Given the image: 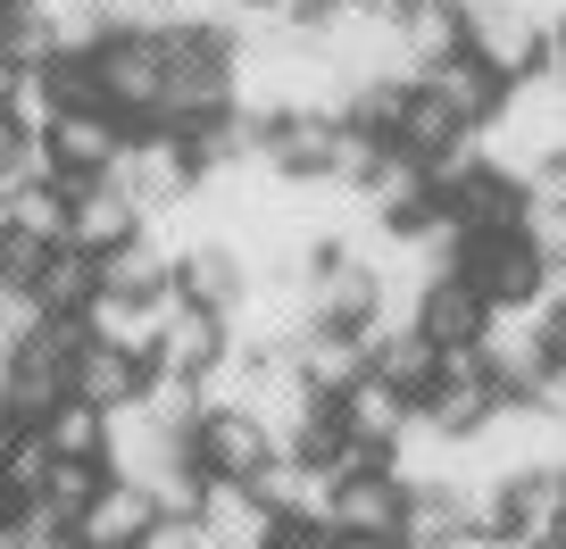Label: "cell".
I'll return each mask as SVG.
<instances>
[{"label":"cell","instance_id":"cell-1","mask_svg":"<svg viewBox=\"0 0 566 549\" xmlns=\"http://www.w3.org/2000/svg\"><path fill=\"white\" fill-rule=\"evenodd\" d=\"M233 108V25H167V125Z\"/></svg>","mask_w":566,"mask_h":549},{"label":"cell","instance_id":"cell-2","mask_svg":"<svg viewBox=\"0 0 566 549\" xmlns=\"http://www.w3.org/2000/svg\"><path fill=\"white\" fill-rule=\"evenodd\" d=\"M450 266H459L492 308H516V300H542L549 292V258L525 233V217H516V225H459V258Z\"/></svg>","mask_w":566,"mask_h":549},{"label":"cell","instance_id":"cell-3","mask_svg":"<svg viewBox=\"0 0 566 549\" xmlns=\"http://www.w3.org/2000/svg\"><path fill=\"white\" fill-rule=\"evenodd\" d=\"M459 9H467V51H475L500 84H525V75H542L549 59H558L549 18L525 9V0H459Z\"/></svg>","mask_w":566,"mask_h":549},{"label":"cell","instance_id":"cell-4","mask_svg":"<svg viewBox=\"0 0 566 549\" xmlns=\"http://www.w3.org/2000/svg\"><path fill=\"white\" fill-rule=\"evenodd\" d=\"M475 358L483 374L500 383V400H533L542 391V374L558 367V350H549V308L542 300H516V308H492L475 334Z\"/></svg>","mask_w":566,"mask_h":549},{"label":"cell","instance_id":"cell-5","mask_svg":"<svg viewBox=\"0 0 566 549\" xmlns=\"http://www.w3.org/2000/svg\"><path fill=\"white\" fill-rule=\"evenodd\" d=\"M101 101L117 108L125 125H167V34H142V25H117L101 42Z\"/></svg>","mask_w":566,"mask_h":549},{"label":"cell","instance_id":"cell-6","mask_svg":"<svg viewBox=\"0 0 566 549\" xmlns=\"http://www.w3.org/2000/svg\"><path fill=\"white\" fill-rule=\"evenodd\" d=\"M108 176H117V183H125V192H134L150 217L200 192V167H192V150H184V134H176V125H142L134 142H125V159L108 167Z\"/></svg>","mask_w":566,"mask_h":549},{"label":"cell","instance_id":"cell-7","mask_svg":"<svg viewBox=\"0 0 566 549\" xmlns=\"http://www.w3.org/2000/svg\"><path fill=\"white\" fill-rule=\"evenodd\" d=\"M308 317L317 325H375L384 317V275L350 242H325L308 258Z\"/></svg>","mask_w":566,"mask_h":549},{"label":"cell","instance_id":"cell-8","mask_svg":"<svg viewBox=\"0 0 566 549\" xmlns=\"http://www.w3.org/2000/svg\"><path fill=\"white\" fill-rule=\"evenodd\" d=\"M42 142H51V183H92V176H108V167L125 159L134 125H125L117 108H59Z\"/></svg>","mask_w":566,"mask_h":549},{"label":"cell","instance_id":"cell-9","mask_svg":"<svg viewBox=\"0 0 566 549\" xmlns=\"http://www.w3.org/2000/svg\"><path fill=\"white\" fill-rule=\"evenodd\" d=\"M226 358H233L226 317H217V308H200V300H184V292H167V300H159V350H150V367H159V374H192V383H209Z\"/></svg>","mask_w":566,"mask_h":549},{"label":"cell","instance_id":"cell-10","mask_svg":"<svg viewBox=\"0 0 566 549\" xmlns=\"http://www.w3.org/2000/svg\"><path fill=\"white\" fill-rule=\"evenodd\" d=\"M192 458L209 466V475H226V483H250L266 458H275V433H266L250 408L209 400V408H200V425H192Z\"/></svg>","mask_w":566,"mask_h":549},{"label":"cell","instance_id":"cell-11","mask_svg":"<svg viewBox=\"0 0 566 549\" xmlns=\"http://www.w3.org/2000/svg\"><path fill=\"white\" fill-rule=\"evenodd\" d=\"M292 367H301L308 391L342 400L350 383H367V374H375V325H301V341H292Z\"/></svg>","mask_w":566,"mask_h":549},{"label":"cell","instance_id":"cell-12","mask_svg":"<svg viewBox=\"0 0 566 549\" xmlns=\"http://www.w3.org/2000/svg\"><path fill=\"white\" fill-rule=\"evenodd\" d=\"M492 408H500V383L483 374V358L475 350H442V374H433V391L417 400V416H433L442 433L475 442V433L492 425Z\"/></svg>","mask_w":566,"mask_h":549},{"label":"cell","instance_id":"cell-13","mask_svg":"<svg viewBox=\"0 0 566 549\" xmlns=\"http://www.w3.org/2000/svg\"><path fill=\"white\" fill-rule=\"evenodd\" d=\"M150 225V209H142L134 192H125L117 176H92V183H67V242L92 250V258H108L117 242H134V233Z\"/></svg>","mask_w":566,"mask_h":549},{"label":"cell","instance_id":"cell-14","mask_svg":"<svg viewBox=\"0 0 566 549\" xmlns=\"http://www.w3.org/2000/svg\"><path fill=\"white\" fill-rule=\"evenodd\" d=\"M367 217L384 233H424L433 217H442V192H433V167H417L408 150H384V167L367 176Z\"/></svg>","mask_w":566,"mask_h":549},{"label":"cell","instance_id":"cell-15","mask_svg":"<svg viewBox=\"0 0 566 549\" xmlns=\"http://www.w3.org/2000/svg\"><path fill=\"white\" fill-rule=\"evenodd\" d=\"M467 142H475V125L450 117L442 92H424V84H408V92H400V117H391V150H408L417 167H442V159H459Z\"/></svg>","mask_w":566,"mask_h":549},{"label":"cell","instance_id":"cell-16","mask_svg":"<svg viewBox=\"0 0 566 549\" xmlns=\"http://www.w3.org/2000/svg\"><path fill=\"white\" fill-rule=\"evenodd\" d=\"M400 508H408V483L384 466H367V475H342L334 483V508H325V525L334 532H400Z\"/></svg>","mask_w":566,"mask_h":549},{"label":"cell","instance_id":"cell-17","mask_svg":"<svg viewBox=\"0 0 566 549\" xmlns=\"http://www.w3.org/2000/svg\"><path fill=\"white\" fill-rule=\"evenodd\" d=\"M159 516H167V508H159L150 492H142V483L108 475V483H101V499H92V508L75 516V532H84V549H134L142 532L159 525Z\"/></svg>","mask_w":566,"mask_h":549},{"label":"cell","instance_id":"cell-18","mask_svg":"<svg viewBox=\"0 0 566 549\" xmlns=\"http://www.w3.org/2000/svg\"><path fill=\"white\" fill-rule=\"evenodd\" d=\"M200 532H209V549H266V532H275V508H266L250 483L209 475V492H200Z\"/></svg>","mask_w":566,"mask_h":549},{"label":"cell","instance_id":"cell-19","mask_svg":"<svg viewBox=\"0 0 566 549\" xmlns=\"http://www.w3.org/2000/svg\"><path fill=\"white\" fill-rule=\"evenodd\" d=\"M417 84H424V92H442L459 125H492V117H500V101H509V84H500V75L483 67L475 51H450V59H433V67H424Z\"/></svg>","mask_w":566,"mask_h":549},{"label":"cell","instance_id":"cell-20","mask_svg":"<svg viewBox=\"0 0 566 549\" xmlns=\"http://www.w3.org/2000/svg\"><path fill=\"white\" fill-rule=\"evenodd\" d=\"M483 317H492V300H483V292L467 284L459 266H450V275H433V284H424V300H417V325H424L433 341H442V350H475Z\"/></svg>","mask_w":566,"mask_h":549},{"label":"cell","instance_id":"cell-21","mask_svg":"<svg viewBox=\"0 0 566 549\" xmlns=\"http://www.w3.org/2000/svg\"><path fill=\"white\" fill-rule=\"evenodd\" d=\"M375 374H384L391 391H408V400H424V391H433V374H442V341L424 334L417 317L375 325Z\"/></svg>","mask_w":566,"mask_h":549},{"label":"cell","instance_id":"cell-22","mask_svg":"<svg viewBox=\"0 0 566 549\" xmlns=\"http://www.w3.org/2000/svg\"><path fill=\"white\" fill-rule=\"evenodd\" d=\"M101 292H125V300H167V292H176V250L142 225L134 242H117L101 258Z\"/></svg>","mask_w":566,"mask_h":549},{"label":"cell","instance_id":"cell-23","mask_svg":"<svg viewBox=\"0 0 566 549\" xmlns=\"http://www.w3.org/2000/svg\"><path fill=\"white\" fill-rule=\"evenodd\" d=\"M176 292L226 317V308L250 292V266H242V250H233V242H192V250L176 258Z\"/></svg>","mask_w":566,"mask_h":549},{"label":"cell","instance_id":"cell-24","mask_svg":"<svg viewBox=\"0 0 566 549\" xmlns=\"http://www.w3.org/2000/svg\"><path fill=\"white\" fill-rule=\"evenodd\" d=\"M92 300H101V258L75 250V242H51V258L34 275V308L42 317H84Z\"/></svg>","mask_w":566,"mask_h":549},{"label":"cell","instance_id":"cell-25","mask_svg":"<svg viewBox=\"0 0 566 549\" xmlns=\"http://www.w3.org/2000/svg\"><path fill=\"white\" fill-rule=\"evenodd\" d=\"M75 391H84V400H101V408H134L142 391H150V358L92 341V350L75 358Z\"/></svg>","mask_w":566,"mask_h":549},{"label":"cell","instance_id":"cell-26","mask_svg":"<svg viewBox=\"0 0 566 549\" xmlns=\"http://www.w3.org/2000/svg\"><path fill=\"white\" fill-rule=\"evenodd\" d=\"M84 325H92V341H108V350H134V358L159 350V300H125V292H101V300L84 308Z\"/></svg>","mask_w":566,"mask_h":549},{"label":"cell","instance_id":"cell-27","mask_svg":"<svg viewBox=\"0 0 566 549\" xmlns=\"http://www.w3.org/2000/svg\"><path fill=\"white\" fill-rule=\"evenodd\" d=\"M408 416H417V400H408V391H391L384 383V374H367V383H350V391H342V425H350V433H367V442H400V425H408Z\"/></svg>","mask_w":566,"mask_h":549},{"label":"cell","instance_id":"cell-28","mask_svg":"<svg viewBox=\"0 0 566 549\" xmlns=\"http://www.w3.org/2000/svg\"><path fill=\"white\" fill-rule=\"evenodd\" d=\"M42 442H51L59 458H108V408L84 400V391H67V400L42 416Z\"/></svg>","mask_w":566,"mask_h":549},{"label":"cell","instance_id":"cell-29","mask_svg":"<svg viewBox=\"0 0 566 549\" xmlns=\"http://www.w3.org/2000/svg\"><path fill=\"white\" fill-rule=\"evenodd\" d=\"M101 483H108V458H51V475H42L34 508H51L59 525H75V516L101 499Z\"/></svg>","mask_w":566,"mask_h":549},{"label":"cell","instance_id":"cell-30","mask_svg":"<svg viewBox=\"0 0 566 549\" xmlns=\"http://www.w3.org/2000/svg\"><path fill=\"white\" fill-rule=\"evenodd\" d=\"M51 51H59V34H51V18H42L34 0H0V59H18V67L34 75Z\"/></svg>","mask_w":566,"mask_h":549},{"label":"cell","instance_id":"cell-31","mask_svg":"<svg viewBox=\"0 0 566 549\" xmlns=\"http://www.w3.org/2000/svg\"><path fill=\"white\" fill-rule=\"evenodd\" d=\"M34 75H42V92H51L59 108H108L101 101V59L92 51H51Z\"/></svg>","mask_w":566,"mask_h":549},{"label":"cell","instance_id":"cell-32","mask_svg":"<svg viewBox=\"0 0 566 549\" xmlns=\"http://www.w3.org/2000/svg\"><path fill=\"white\" fill-rule=\"evenodd\" d=\"M142 408H150L167 433H184V442H192L200 408H209V383H192V374H159V367H150V391H142Z\"/></svg>","mask_w":566,"mask_h":549},{"label":"cell","instance_id":"cell-33","mask_svg":"<svg viewBox=\"0 0 566 549\" xmlns=\"http://www.w3.org/2000/svg\"><path fill=\"white\" fill-rule=\"evenodd\" d=\"M9 225L42 233V242H67V183H18L9 192Z\"/></svg>","mask_w":566,"mask_h":549},{"label":"cell","instance_id":"cell-34","mask_svg":"<svg viewBox=\"0 0 566 549\" xmlns=\"http://www.w3.org/2000/svg\"><path fill=\"white\" fill-rule=\"evenodd\" d=\"M42 258H51V242H42V233H25V225H0V292H34Z\"/></svg>","mask_w":566,"mask_h":549},{"label":"cell","instance_id":"cell-35","mask_svg":"<svg viewBox=\"0 0 566 549\" xmlns=\"http://www.w3.org/2000/svg\"><path fill=\"white\" fill-rule=\"evenodd\" d=\"M266 549H342V532L325 525V516H275Z\"/></svg>","mask_w":566,"mask_h":549},{"label":"cell","instance_id":"cell-36","mask_svg":"<svg viewBox=\"0 0 566 549\" xmlns=\"http://www.w3.org/2000/svg\"><path fill=\"white\" fill-rule=\"evenodd\" d=\"M18 549H84V532H75V525H59L51 508H25V532H18Z\"/></svg>","mask_w":566,"mask_h":549},{"label":"cell","instance_id":"cell-37","mask_svg":"<svg viewBox=\"0 0 566 549\" xmlns=\"http://www.w3.org/2000/svg\"><path fill=\"white\" fill-rule=\"evenodd\" d=\"M525 209H549V217H566V159H542L525 176Z\"/></svg>","mask_w":566,"mask_h":549},{"label":"cell","instance_id":"cell-38","mask_svg":"<svg viewBox=\"0 0 566 549\" xmlns=\"http://www.w3.org/2000/svg\"><path fill=\"white\" fill-rule=\"evenodd\" d=\"M134 549H209V532H200V516H159Z\"/></svg>","mask_w":566,"mask_h":549},{"label":"cell","instance_id":"cell-39","mask_svg":"<svg viewBox=\"0 0 566 549\" xmlns=\"http://www.w3.org/2000/svg\"><path fill=\"white\" fill-rule=\"evenodd\" d=\"M25 142H34V134H25L18 117H9V108H0V167H9V176H18V159H25ZM25 183V176H18Z\"/></svg>","mask_w":566,"mask_h":549},{"label":"cell","instance_id":"cell-40","mask_svg":"<svg viewBox=\"0 0 566 549\" xmlns=\"http://www.w3.org/2000/svg\"><path fill=\"white\" fill-rule=\"evenodd\" d=\"M25 508H34V499H25L9 475H0V532H9V525H25Z\"/></svg>","mask_w":566,"mask_h":549},{"label":"cell","instance_id":"cell-41","mask_svg":"<svg viewBox=\"0 0 566 549\" xmlns=\"http://www.w3.org/2000/svg\"><path fill=\"white\" fill-rule=\"evenodd\" d=\"M342 549H408L400 532H342Z\"/></svg>","mask_w":566,"mask_h":549},{"label":"cell","instance_id":"cell-42","mask_svg":"<svg viewBox=\"0 0 566 549\" xmlns=\"http://www.w3.org/2000/svg\"><path fill=\"white\" fill-rule=\"evenodd\" d=\"M18 84H25V67H18V59H0V108L18 101Z\"/></svg>","mask_w":566,"mask_h":549},{"label":"cell","instance_id":"cell-43","mask_svg":"<svg viewBox=\"0 0 566 549\" xmlns=\"http://www.w3.org/2000/svg\"><path fill=\"white\" fill-rule=\"evenodd\" d=\"M450 549H516V541H500V532H459Z\"/></svg>","mask_w":566,"mask_h":549},{"label":"cell","instance_id":"cell-44","mask_svg":"<svg viewBox=\"0 0 566 549\" xmlns=\"http://www.w3.org/2000/svg\"><path fill=\"white\" fill-rule=\"evenodd\" d=\"M549 34H558V67H566V18H558V25H549Z\"/></svg>","mask_w":566,"mask_h":549},{"label":"cell","instance_id":"cell-45","mask_svg":"<svg viewBox=\"0 0 566 549\" xmlns=\"http://www.w3.org/2000/svg\"><path fill=\"white\" fill-rule=\"evenodd\" d=\"M233 9H266V0H233Z\"/></svg>","mask_w":566,"mask_h":549},{"label":"cell","instance_id":"cell-46","mask_svg":"<svg viewBox=\"0 0 566 549\" xmlns=\"http://www.w3.org/2000/svg\"><path fill=\"white\" fill-rule=\"evenodd\" d=\"M549 532H566V508H558V525H549Z\"/></svg>","mask_w":566,"mask_h":549}]
</instances>
